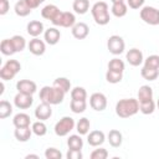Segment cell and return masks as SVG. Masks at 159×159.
<instances>
[{"label":"cell","instance_id":"6da1fadb","mask_svg":"<svg viewBox=\"0 0 159 159\" xmlns=\"http://www.w3.org/2000/svg\"><path fill=\"white\" fill-rule=\"evenodd\" d=\"M139 112V102L135 98H123L116 104V113L119 118H129Z\"/></svg>","mask_w":159,"mask_h":159},{"label":"cell","instance_id":"7a4b0ae2","mask_svg":"<svg viewBox=\"0 0 159 159\" xmlns=\"http://www.w3.org/2000/svg\"><path fill=\"white\" fill-rule=\"evenodd\" d=\"M65 94L66 93L62 89H60L52 84V86H43L40 89L39 96H40L41 102H46V103H50L51 106H55V104H60L63 102Z\"/></svg>","mask_w":159,"mask_h":159},{"label":"cell","instance_id":"3957f363","mask_svg":"<svg viewBox=\"0 0 159 159\" xmlns=\"http://www.w3.org/2000/svg\"><path fill=\"white\" fill-rule=\"evenodd\" d=\"M91 12L93 16V20L97 25L104 26L109 22L111 16H109V7L108 4L104 1H97L93 4V6L91 7Z\"/></svg>","mask_w":159,"mask_h":159},{"label":"cell","instance_id":"277c9868","mask_svg":"<svg viewBox=\"0 0 159 159\" xmlns=\"http://www.w3.org/2000/svg\"><path fill=\"white\" fill-rule=\"evenodd\" d=\"M21 70V65L17 60H7L0 70V78L2 81L12 80Z\"/></svg>","mask_w":159,"mask_h":159},{"label":"cell","instance_id":"5b68a950","mask_svg":"<svg viewBox=\"0 0 159 159\" xmlns=\"http://www.w3.org/2000/svg\"><path fill=\"white\" fill-rule=\"evenodd\" d=\"M76 127V123H75V119L72 117H62L56 124H55V134L58 135V137H66L73 128Z\"/></svg>","mask_w":159,"mask_h":159},{"label":"cell","instance_id":"8992f818","mask_svg":"<svg viewBox=\"0 0 159 159\" xmlns=\"http://www.w3.org/2000/svg\"><path fill=\"white\" fill-rule=\"evenodd\" d=\"M140 19L152 26L159 25V10L154 6H143L139 12Z\"/></svg>","mask_w":159,"mask_h":159},{"label":"cell","instance_id":"52a82bcc","mask_svg":"<svg viewBox=\"0 0 159 159\" xmlns=\"http://www.w3.org/2000/svg\"><path fill=\"white\" fill-rule=\"evenodd\" d=\"M107 48L112 55H120L124 52L125 48V43L122 36L119 35H112L108 37L107 40Z\"/></svg>","mask_w":159,"mask_h":159},{"label":"cell","instance_id":"ba28073f","mask_svg":"<svg viewBox=\"0 0 159 159\" xmlns=\"http://www.w3.org/2000/svg\"><path fill=\"white\" fill-rule=\"evenodd\" d=\"M55 26H61V27H73L76 24V16L70 12V11H61L60 15L52 21Z\"/></svg>","mask_w":159,"mask_h":159},{"label":"cell","instance_id":"9c48e42d","mask_svg":"<svg viewBox=\"0 0 159 159\" xmlns=\"http://www.w3.org/2000/svg\"><path fill=\"white\" fill-rule=\"evenodd\" d=\"M89 106L92 107V109L97 112H102L107 108V97L101 92L92 93L89 97Z\"/></svg>","mask_w":159,"mask_h":159},{"label":"cell","instance_id":"30bf717a","mask_svg":"<svg viewBox=\"0 0 159 159\" xmlns=\"http://www.w3.org/2000/svg\"><path fill=\"white\" fill-rule=\"evenodd\" d=\"M32 103H34L32 94H26V93L17 92V94L14 97V104L19 109H27L32 106Z\"/></svg>","mask_w":159,"mask_h":159},{"label":"cell","instance_id":"8fae6325","mask_svg":"<svg viewBox=\"0 0 159 159\" xmlns=\"http://www.w3.org/2000/svg\"><path fill=\"white\" fill-rule=\"evenodd\" d=\"M125 60L128 61V63L130 66H140L144 62V57H143V52L139 48H130L127 53H125Z\"/></svg>","mask_w":159,"mask_h":159},{"label":"cell","instance_id":"7c38bea8","mask_svg":"<svg viewBox=\"0 0 159 159\" xmlns=\"http://www.w3.org/2000/svg\"><path fill=\"white\" fill-rule=\"evenodd\" d=\"M27 47H29V51L35 56H41L46 51L45 42L42 40H40L39 37H34L32 40H30V42L27 43Z\"/></svg>","mask_w":159,"mask_h":159},{"label":"cell","instance_id":"4fadbf2b","mask_svg":"<svg viewBox=\"0 0 159 159\" xmlns=\"http://www.w3.org/2000/svg\"><path fill=\"white\" fill-rule=\"evenodd\" d=\"M52 116V108L50 103L41 102L35 109V117L39 120H46Z\"/></svg>","mask_w":159,"mask_h":159},{"label":"cell","instance_id":"5bb4252c","mask_svg":"<svg viewBox=\"0 0 159 159\" xmlns=\"http://www.w3.org/2000/svg\"><path fill=\"white\" fill-rule=\"evenodd\" d=\"M16 89H17V92H21V93L34 94L37 91V86L31 80H20L16 83Z\"/></svg>","mask_w":159,"mask_h":159},{"label":"cell","instance_id":"9a60e30c","mask_svg":"<svg viewBox=\"0 0 159 159\" xmlns=\"http://www.w3.org/2000/svg\"><path fill=\"white\" fill-rule=\"evenodd\" d=\"M72 36L77 40H84L89 34V27L84 22H76L72 27Z\"/></svg>","mask_w":159,"mask_h":159},{"label":"cell","instance_id":"2e32d148","mask_svg":"<svg viewBox=\"0 0 159 159\" xmlns=\"http://www.w3.org/2000/svg\"><path fill=\"white\" fill-rule=\"evenodd\" d=\"M60 12H61V10H60L56 5L48 4V5H46V6L42 7V10H41V16H42L43 19H46V20H48V21L52 22V21L60 15Z\"/></svg>","mask_w":159,"mask_h":159},{"label":"cell","instance_id":"e0dca14e","mask_svg":"<svg viewBox=\"0 0 159 159\" xmlns=\"http://www.w3.org/2000/svg\"><path fill=\"white\" fill-rule=\"evenodd\" d=\"M104 140H106V135L102 130H92L87 137V142L91 147H99L104 143Z\"/></svg>","mask_w":159,"mask_h":159},{"label":"cell","instance_id":"ac0fdd59","mask_svg":"<svg viewBox=\"0 0 159 159\" xmlns=\"http://www.w3.org/2000/svg\"><path fill=\"white\" fill-rule=\"evenodd\" d=\"M43 39H45V42L46 43H48V45H56L60 41V39H61V32L56 27H50V29H47L43 32Z\"/></svg>","mask_w":159,"mask_h":159},{"label":"cell","instance_id":"d6986e66","mask_svg":"<svg viewBox=\"0 0 159 159\" xmlns=\"http://www.w3.org/2000/svg\"><path fill=\"white\" fill-rule=\"evenodd\" d=\"M26 30H27V34L30 36L37 37V36H40L43 32V24L40 20H32V21H30L27 24Z\"/></svg>","mask_w":159,"mask_h":159},{"label":"cell","instance_id":"ffe728a7","mask_svg":"<svg viewBox=\"0 0 159 159\" xmlns=\"http://www.w3.org/2000/svg\"><path fill=\"white\" fill-rule=\"evenodd\" d=\"M107 139L113 148H119L123 143V135L118 129H111L107 135Z\"/></svg>","mask_w":159,"mask_h":159},{"label":"cell","instance_id":"44dd1931","mask_svg":"<svg viewBox=\"0 0 159 159\" xmlns=\"http://www.w3.org/2000/svg\"><path fill=\"white\" fill-rule=\"evenodd\" d=\"M14 10H15V14L17 16H20V17H25V16L30 15L31 11H32V9L29 6V4L26 2V0H19L15 4Z\"/></svg>","mask_w":159,"mask_h":159},{"label":"cell","instance_id":"7402d4cb","mask_svg":"<svg viewBox=\"0 0 159 159\" xmlns=\"http://www.w3.org/2000/svg\"><path fill=\"white\" fill-rule=\"evenodd\" d=\"M32 134V129L30 127H20V128H15L14 130V135L19 142H27L31 138Z\"/></svg>","mask_w":159,"mask_h":159},{"label":"cell","instance_id":"603a6c76","mask_svg":"<svg viewBox=\"0 0 159 159\" xmlns=\"http://www.w3.org/2000/svg\"><path fill=\"white\" fill-rule=\"evenodd\" d=\"M138 102H145L153 99V88L148 84H143L138 89Z\"/></svg>","mask_w":159,"mask_h":159},{"label":"cell","instance_id":"cb8c5ba5","mask_svg":"<svg viewBox=\"0 0 159 159\" xmlns=\"http://www.w3.org/2000/svg\"><path fill=\"white\" fill-rule=\"evenodd\" d=\"M31 123V118L29 114L26 113H17L14 116L12 119V124L15 125V128H20V127H30Z\"/></svg>","mask_w":159,"mask_h":159},{"label":"cell","instance_id":"d4e9b609","mask_svg":"<svg viewBox=\"0 0 159 159\" xmlns=\"http://www.w3.org/2000/svg\"><path fill=\"white\" fill-rule=\"evenodd\" d=\"M111 11H112V14H113L116 17H123V16H125L127 12H128V5H127L124 1L114 2V4H112Z\"/></svg>","mask_w":159,"mask_h":159},{"label":"cell","instance_id":"484cf974","mask_svg":"<svg viewBox=\"0 0 159 159\" xmlns=\"http://www.w3.org/2000/svg\"><path fill=\"white\" fill-rule=\"evenodd\" d=\"M72 9L76 14L84 15L89 10V0H73Z\"/></svg>","mask_w":159,"mask_h":159},{"label":"cell","instance_id":"4316f807","mask_svg":"<svg viewBox=\"0 0 159 159\" xmlns=\"http://www.w3.org/2000/svg\"><path fill=\"white\" fill-rule=\"evenodd\" d=\"M140 75H142V77H143L144 80H147V81H154V80H157L158 76H159V70L143 66V68L140 70Z\"/></svg>","mask_w":159,"mask_h":159},{"label":"cell","instance_id":"83f0119b","mask_svg":"<svg viewBox=\"0 0 159 159\" xmlns=\"http://www.w3.org/2000/svg\"><path fill=\"white\" fill-rule=\"evenodd\" d=\"M89 128H91V122H89V119L86 118V117L81 118V119L76 123V130H77L78 134H81V135L88 134Z\"/></svg>","mask_w":159,"mask_h":159},{"label":"cell","instance_id":"f1b7e54d","mask_svg":"<svg viewBox=\"0 0 159 159\" xmlns=\"http://www.w3.org/2000/svg\"><path fill=\"white\" fill-rule=\"evenodd\" d=\"M0 51L5 56H12L16 52L15 51V47H14V45L11 42V39H5V40L1 41V43H0Z\"/></svg>","mask_w":159,"mask_h":159},{"label":"cell","instance_id":"f546056e","mask_svg":"<svg viewBox=\"0 0 159 159\" xmlns=\"http://www.w3.org/2000/svg\"><path fill=\"white\" fill-rule=\"evenodd\" d=\"M67 145L70 149H82L83 147V139L81 138V134H72L67 139Z\"/></svg>","mask_w":159,"mask_h":159},{"label":"cell","instance_id":"4dcf8cb0","mask_svg":"<svg viewBox=\"0 0 159 159\" xmlns=\"http://www.w3.org/2000/svg\"><path fill=\"white\" fill-rule=\"evenodd\" d=\"M52 84H53L55 87L62 89L65 93H68V92L71 91V82H70V80L66 78V77H57V78L53 81Z\"/></svg>","mask_w":159,"mask_h":159},{"label":"cell","instance_id":"1f68e13d","mask_svg":"<svg viewBox=\"0 0 159 159\" xmlns=\"http://www.w3.org/2000/svg\"><path fill=\"white\" fill-rule=\"evenodd\" d=\"M71 99L75 101H86L87 99V91L83 87H75L71 89Z\"/></svg>","mask_w":159,"mask_h":159},{"label":"cell","instance_id":"d6a6232c","mask_svg":"<svg viewBox=\"0 0 159 159\" xmlns=\"http://www.w3.org/2000/svg\"><path fill=\"white\" fill-rule=\"evenodd\" d=\"M31 129H32V133L37 137H43L46 133H47V127L46 124L43 123V120H37V122H34L32 125H31Z\"/></svg>","mask_w":159,"mask_h":159},{"label":"cell","instance_id":"836d02e7","mask_svg":"<svg viewBox=\"0 0 159 159\" xmlns=\"http://www.w3.org/2000/svg\"><path fill=\"white\" fill-rule=\"evenodd\" d=\"M11 42H12V45H14L16 52H21V51H24L25 47H26V40H25L24 36H21V35H14V36L11 37Z\"/></svg>","mask_w":159,"mask_h":159},{"label":"cell","instance_id":"e575fe53","mask_svg":"<svg viewBox=\"0 0 159 159\" xmlns=\"http://www.w3.org/2000/svg\"><path fill=\"white\" fill-rule=\"evenodd\" d=\"M123 78V72H117V71H112V70H108L106 72V80L108 83H112V84H116V83H119Z\"/></svg>","mask_w":159,"mask_h":159},{"label":"cell","instance_id":"d590c367","mask_svg":"<svg viewBox=\"0 0 159 159\" xmlns=\"http://www.w3.org/2000/svg\"><path fill=\"white\" fill-rule=\"evenodd\" d=\"M70 108L73 113H83L87 108V102L86 101H75V99H71L70 102Z\"/></svg>","mask_w":159,"mask_h":159},{"label":"cell","instance_id":"8d00e7d4","mask_svg":"<svg viewBox=\"0 0 159 159\" xmlns=\"http://www.w3.org/2000/svg\"><path fill=\"white\" fill-rule=\"evenodd\" d=\"M155 102L153 99L145 101V102H139V112L143 114H152L155 111Z\"/></svg>","mask_w":159,"mask_h":159},{"label":"cell","instance_id":"74e56055","mask_svg":"<svg viewBox=\"0 0 159 159\" xmlns=\"http://www.w3.org/2000/svg\"><path fill=\"white\" fill-rule=\"evenodd\" d=\"M11 113H12V106H11V103L7 102V101H5V99H2L0 102V118L1 119H5V118L10 117Z\"/></svg>","mask_w":159,"mask_h":159},{"label":"cell","instance_id":"f35d334b","mask_svg":"<svg viewBox=\"0 0 159 159\" xmlns=\"http://www.w3.org/2000/svg\"><path fill=\"white\" fill-rule=\"evenodd\" d=\"M124 62L117 57L112 58L109 62H108V70H112V71H117V72H123L124 71Z\"/></svg>","mask_w":159,"mask_h":159},{"label":"cell","instance_id":"ab89813d","mask_svg":"<svg viewBox=\"0 0 159 159\" xmlns=\"http://www.w3.org/2000/svg\"><path fill=\"white\" fill-rule=\"evenodd\" d=\"M144 66L159 70V55H150L144 60Z\"/></svg>","mask_w":159,"mask_h":159},{"label":"cell","instance_id":"60d3db41","mask_svg":"<svg viewBox=\"0 0 159 159\" xmlns=\"http://www.w3.org/2000/svg\"><path fill=\"white\" fill-rule=\"evenodd\" d=\"M45 158L46 159H61L62 158V153L58 149L51 147V148H47L45 150Z\"/></svg>","mask_w":159,"mask_h":159},{"label":"cell","instance_id":"b9f144b4","mask_svg":"<svg viewBox=\"0 0 159 159\" xmlns=\"http://www.w3.org/2000/svg\"><path fill=\"white\" fill-rule=\"evenodd\" d=\"M89 157L91 159H106L108 157V152L104 148H98V149H94Z\"/></svg>","mask_w":159,"mask_h":159},{"label":"cell","instance_id":"7bdbcfd3","mask_svg":"<svg viewBox=\"0 0 159 159\" xmlns=\"http://www.w3.org/2000/svg\"><path fill=\"white\" fill-rule=\"evenodd\" d=\"M67 159H82V152L81 149H70L68 148V152L66 154Z\"/></svg>","mask_w":159,"mask_h":159},{"label":"cell","instance_id":"ee69618b","mask_svg":"<svg viewBox=\"0 0 159 159\" xmlns=\"http://www.w3.org/2000/svg\"><path fill=\"white\" fill-rule=\"evenodd\" d=\"M144 1L145 0H127V5L130 7V9H142L143 5H144Z\"/></svg>","mask_w":159,"mask_h":159},{"label":"cell","instance_id":"f6af8a7d","mask_svg":"<svg viewBox=\"0 0 159 159\" xmlns=\"http://www.w3.org/2000/svg\"><path fill=\"white\" fill-rule=\"evenodd\" d=\"M10 9L9 0H0V15H5Z\"/></svg>","mask_w":159,"mask_h":159},{"label":"cell","instance_id":"bcb514c9","mask_svg":"<svg viewBox=\"0 0 159 159\" xmlns=\"http://www.w3.org/2000/svg\"><path fill=\"white\" fill-rule=\"evenodd\" d=\"M43 1H45V0H26V2L29 4V6H30L31 9H36V7H39Z\"/></svg>","mask_w":159,"mask_h":159},{"label":"cell","instance_id":"7dc6e473","mask_svg":"<svg viewBox=\"0 0 159 159\" xmlns=\"http://www.w3.org/2000/svg\"><path fill=\"white\" fill-rule=\"evenodd\" d=\"M30 158H35V159H39V155H36V154H29V155H26V159H30Z\"/></svg>","mask_w":159,"mask_h":159},{"label":"cell","instance_id":"c3c4849f","mask_svg":"<svg viewBox=\"0 0 159 159\" xmlns=\"http://www.w3.org/2000/svg\"><path fill=\"white\" fill-rule=\"evenodd\" d=\"M112 1V4H114V2H120V1H124V0H111Z\"/></svg>","mask_w":159,"mask_h":159},{"label":"cell","instance_id":"681fc988","mask_svg":"<svg viewBox=\"0 0 159 159\" xmlns=\"http://www.w3.org/2000/svg\"><path fill=\"white\" fill-rule=\"evenodd\" d=\"M157 107H158V109H159V98H158V101H157Z\"/></svg>","mask_w":159,"mask_h":159}]
</instances>
